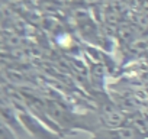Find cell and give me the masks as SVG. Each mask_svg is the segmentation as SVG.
Wrapping results in <instances>:
<instances>
[{
    "label": "cell",
    "instance_id": "cell-1",
    "mask_svg": "<svg viewBox=\"0 0 148 139\" xmlns=\"http://www.w3.org/2000/svg\"><path fill=\"white\" fill-rule=\"evenodd\" d=\"M92 139H147L145 133L135 126L103 127L92 135Z\"/></svg>",
    "mask_w": 148,
    "mask_h": 139
},
{
    "label": "cell",
    "instance_id": "cell-2",
    "mask_svg": "<svg viewBox=\"0 0 148 139\" xmlns=\"http://www.w3.org/2000/svg\"><path fill=\"white\" fill-rule=\"evenodd\" d=\"M23 122L26 125V127L36 136V139H61L62 136L60 133H57L54 129H48L45 125L39 123L36 119H34L29 114H23Z\"/></svg>",
    "mask_w": 148,
    "mask_h": 139
}]
</instances>
